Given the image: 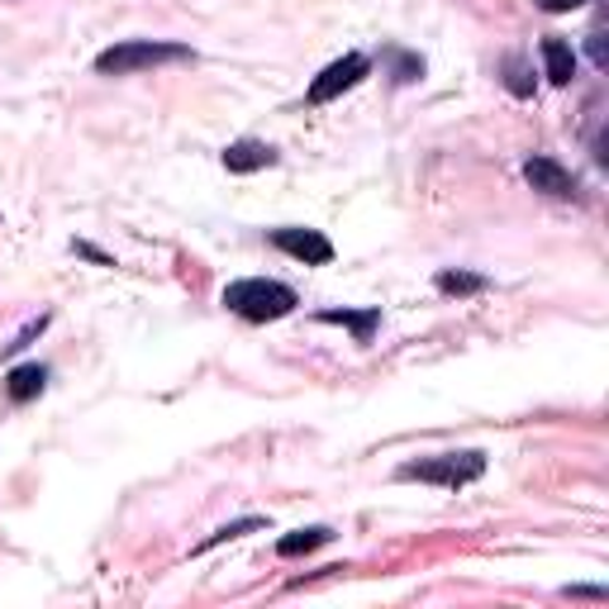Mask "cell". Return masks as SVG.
Returning a JSON list of instances; mask_svg holds the SVG:
<instances>
[{
  "label": "cell",
  "instance_id": "cell-1",
  "mask_svg": "<svg viewBox=\"0 0 609 609\" xmlns=\"http://www.w3.org/2000/svg\"><path fill=\"white\" fill-rule=\"evenodd\" d=\"M224 305L233 309L239 319H253V325H267V319H286L301 295L281 281H267V277H243V281H229L224 286Z\"/></svg>",
  "mask_w": 609,
  "mask_h": 609
},
{
  "label": "cell",
  "instance_id": "cell-2",
  "mask_svg": "<svg viewBox=\"0 0 609 609\" xmlns=\"http://www.w3.org/2000/svg\"><path fill=\"white\" fill-rule=\"evenodd\" d=\"M191 48L186 43H167V39H124L115 48H105L96 58V72L101 77H134V72H153L163 62H186Z\"/></svg>",
  "mask_w": 609,
  "mask_h": 609
},
{
  "label": "cell",
  "instance_id": "cell-3",
  "mask_svg": "<svg viewBox=\"0 0 609 609\" xmlns=\"http://www.w3.org/2000/svg\"><path fill=\"white\" fill-rule=\"evenodd\" d=\"M486 471V457L481 453H443V457H429V462H405L395 477L401 481H429V486H467Z\"/></svg>",
  "mask_w": 609,
  "mask_h": 609
},
{
  "label": "cell",
  "instance_id": "cell-4",
  "mask_svg": "<svg viewBox=\"0 0 609 609\" xmlns=\"http://www.w3.org/2000/svg\"><path fill=\"white\" fill-rule=\"evenodd\" d=\"M367 77V58L363 53H347L339 62H329L325 72H319L315 81H309V105H329V101H339L343 91H353L357 81Z\"/></svg>",
  "mask_w": 609,
  "mask_h": 609
},
{
  "label": "cell",
  "instance_id": "cell-5",
  "mask_svg": "<svg viewBox=\"0 0 609 609\" xmlns=\"http://www.w3.org/2000/svg\"><path fill=\"white\" fill-rule=\"evenodd\" d=\"M271 243H277L281 253H291L295 263H305V267L333 263V243L319 229H277V233H271Z\"/></svg>",
  "mask_w": 609,
  "mask_h": 609
},
{
  "label": "cell",
  "instance_id": "cell-6",
  "mask_svg": "<svg viewBox=\"0 0 609 609\" xmlns=\"http://www.w3.org/2000/svg\"><path fill=\"white\" fill-rule=\"evenodd\" d=\"M524 181H529L538 195H553V201H567V195L576 191L571 172H567L562 163H553V157H529V163H524Z\"/></svg>",
  "mask_w": 609,
  "mask_h": 609
},
{
  "label": "cell",
  "instance_id": "cell-7",
  "mask_svg": "<svg viewBox=\"0 0 609 609\" xmlns=\"http://www.w3.org/2000/svg\"><path fill=\"white\" fill-rule=\"evenodd\" d=\"M277 163V148L271 143H257V139H239V143H229L224 148V167L229 172H263V167H271Z\"/></svg>",
  "mask_w": 609,
  "mask_h": 609
},
{
  "label": "cell",
  "instance_id": "cell-8",
  "mask_svg": "<svg viewBox=\"0 0 609 609\" xmlns=\"http://www.w3.org/2000/svg\"><path fill=\"white\" fill-rule=\"evenodd\" d=\"M43 381H48V371H43L39 363H24V367H15V371L5 377V395H10L15 405H29L34 395H43Z\"/></svg>",
  "mask_w": 609,
  "mask_h": 609
},
{
  "label": "cell",
  "instance_id": "cell-9",
  "mask_svg": "<svg viewBox=\"0 0 609 609\" xmlns=\"http://www.w3.org/2000/svg\"><path fill=\"white\" fill-rule=\"evenodd\" d=\"M543 72H548L553 86H571V77H576V53H571V43H562V39L543 43Z\"/></svg>",
  "mask_w": 609,
  "mask_h": 609
},
{
  "label": "cell",
  "instance_id": "cell-10",
  "mask_svg": "<svg viewBox=\"0 0 609 609\" xmlns=\"http://www.w3.org/2000/svg\"><path fill=\"white\" fill-rule=\"evenodd\" d=\"M325 543H333V529L315 524V529H295V533H286V538L277 543V553H281V557H301V553L325 548Z\"/></svg>",
  "mask_w": 609,
  "mask_h": 609
},
{
  "label": "cell",
  "instance_id": "cell-11",
  "mask_svg": "<svg viewBox=\"0 0 609 609\" xmlns=\"http://www.w3.org/2000/svg\"><path fill=\"white\" fill-rule=\"evenodd\" d=\"M319 319H325V325H343V329H353L357 333V339H371V329H377V309H363V315H353V309H325V315H319Z\"/></svg>",
  "mask_w": 609,
  "mask_h": 609
},
{
  "label": "cell",
  "instance_id": "cell-12",
  "mask_svg": "<svg viewBox=\"0 0 609 609\" xmlns=\"http://www.w3.org/2000/svg\"><path fill=\"white\" fill-rule=\"evenodd\" d=\"M439 291L443 295H477V291H486V281L471 277V271H439Z\"/></svg>",
  "mask_w": 609,
  "mask_h": 609
},
{
  "label": "cell",
  "instance_id": "cell-13",
  "mask_svg": "<svg viewBox=\"0 0 609 609\" xmlns=\"http://www.w3.org/2000/svg\"><path fill=\"white\" fill-rule=\"evenodd\" d=\"M263 529V519H239V524H224L219 533H210V538L201 543L195 553H210V548H219V543H229V538H243V533H257Z\"/></svg>",
  "mask_w": 609,
  "mask_h": 609
},
{
  "label": "cell",
  "instance_id": "cell-14",
  "mask_svg": "<svg viewBox=\"0 0 609 609\" xmlns=\"http://www.w3.org/2000/svg\"><path fill=\"white\" fill-rule=\"evenodd\" d=\"M538 5L548 10V15H567V10H581L586 0H538Z\"/></svg>",
  "mask_w": 609,
  "mask_h": 609
},
{
  "label": "cell",
  "instance_id": "cell-15",
  "mask_svg": "<svg viewBox=\"0 0 609 609\" xmlns=\"http://www.w3.org/2000/svg\"><path fill=\"white\" fill-rule=\"evenodd\" d=\"M591 58H595V67H605V34H591Z\"/></svg>",
  "mask_w": 609,
  "mask_h": 609
}]
</instances>
